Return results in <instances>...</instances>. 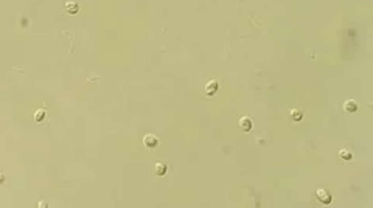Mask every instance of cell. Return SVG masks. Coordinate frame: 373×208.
Here are the masks:
<instances>
[{"label": "cell", "instance_id": "6da1fadb", "mask_svg": "<svg viewBox=\"0 0 373 208\" xmlns=\"http://www.w3.org/2000/svg\"><path fill=\"white\" fill-rule=\"evenodd\" d=\"M143 145H145L146 148H149V149L156 148V146H157V137L153 135V134L145 135V138H143Z\"/></svg>", "mask_w": 373, "mask_h": 208}, {"label": "cell", "instance_id": "ba28073f", "mask_svg": "<svg viewBox=\"0 0 373 208\" xmlns=\"http://www.w3.org/2000/svg\"><path fill=\"white\" fill-rule=\"evenodd\" d=\"M339 155H340V159H342V160H345V162L351 160V152H350V151H347V149H340Z\"/></svg>", "mask_w": 373, "mask_h": 208}, {"label": "cell", "instance_id": "3957f363", "mask_svg": "<svg viewBox=\"0 0 373 208\" xmlns=\"http://www.w3.org/2000/svg\"><path fill=\"white\" fill-rule=\"evenodd\" d=\"M240 127H241V130L249 132V130L252 129V120H250L249 117H243V118L240 120Z\"/></svg>", "mask_w": 373, "mask_h": 208}, {"label": "cell", "instance_id": "30bf717a", "mask_svg": "<svg viewBox=\"0 0 373 208\" xmlns=\"http://www.w3.org/2000/svg\"><path fill=\"white\" fill-rule=\"evenodd\" d=\"M44 115H45V112H44V110H38V112H36V115H34V118H36L38 121H41L42 118H44Z\"/></svg>", "mask_w": 373, "mask_h": 208}, {"label": "cell", "instance_id": "7a4b0ae2", "mask_svg": "<svg viewBox=\"0 0 373 208\" xmlns=\"http://www.w3.org/2000/svg\"><path fill=\"white\" fill-rule=\"evenodd\" d=\"M317 199L320 200V202H324V204H330L331 202V196L328 194V191H325V190H319L317 191Z\"/></svg>", "mask_w": 373, "mask_h": 208}, {"label": "cell", "instance_id": "8fae6325", "mask_svg": "<svg viewBox=\"0 0 373 208\" xmlns=\"http://www.w3.org/2000/svg\"><path fill=\"white\" fill-rule=\"evenodd\" d=\"M3 182H5V175L0 172V183H3Z\"/></svg>", "mask_w": 373, "mask_h": 208}, {"label": "cell", "instance_id": "52a82bcc", "mask_svg": "<svg viewBox=\"0 0 373 208\" xmlns=\"http://www.w3.org/2000/svg\"><path fill=\"white\" fill-rule=\"evenodd\" d=\"M65 9H67V13L75 14V13H78V5L75 2H67L65 3Z\"/></svg>", "mask_w": 373, "mask_h": 208}, {"label": "cell", "instance_id": "8992f818", "mask_svg": "<svg viewBox=\"0 0 373 208\" xmlns=\"http://www.w3.org/2000/svg\"><path fill=\"white\" fill-rule=\"evenodd\" d=\"M154 174L156 175H165L166 174V165H163L162 162H157L154 166Z\"/></svg>", "mask_w": 373, "mask_h": 208}, {"label": "cell", "instance_id": "5b68a950", "mask_svg": "<svg viewBox=\"0 0 373 208\" xmlns=\"http://www.w3.org/2000/svg\"><path fill=\"white\" fill-rule=\"evenodd\" d=\"M356 109H358V104H356L353 99H348V101L344 104V110H345V112L353 114V112H356Z\"/></svg>", "mask_w": 373, "mask_h": 208}, {"label": "cell", "instance_id": "277c9868", "mask_svg": "<svg viewBox=\"0 0 373 208\" xmlns=\"http://www.w3.org/2000/svg\"><path fill=\"white\" fill-rule=\"evenodd\" d=\"M216 90H218V83L216 81H208L207 85H205V93L208 96H211V95L216 93Z\"/></svg>", "mask_w": 373, "mask_h": 208}, {"label": "cell", "instance_id": "9c48e42d", "mask_svg": "<svg viewBox=\"0 0 373 208\" xmlns=\"http://www.w3.org/2000/svg\"><path fill=\"white\" fill-rule=\"evenodd\" d=\"M291 117H292L294 121H298V120H302V112H300V110H292V112H291Z\"/></svg>", "mask_w": 373, "mask_h": 208}]
</instances>
